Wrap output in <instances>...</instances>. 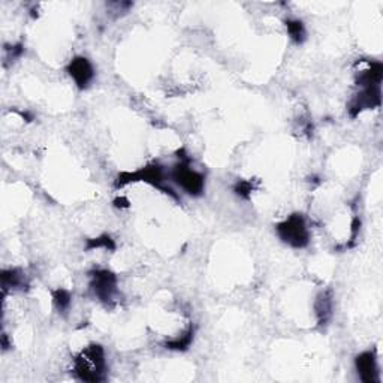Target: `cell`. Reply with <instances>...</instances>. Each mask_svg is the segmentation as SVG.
<instances>
[{
	"mask_svg": "<svg viewBox=\"0 0 383 383\" xmlns=\"http://www.w3.org/2000/svg\"><path fill=\"white\" fill-rule=\"evenodd\" d=\"M74 371L83 382H102L107 377L105 350L100 345H90L74 359Z\"/></svg>",
	"mask_w": 383,
	"mask_h": 383,
	"instance_id": "cell-1",
	"label": "cell"
},
{
	"mask_svg": "<svg viewBox=\"0 0 383 383\" xmlns=\"http://www.w3.org/2000/svg\"><path fill=\"white\" fill-rule=\"evenodd\" d=\"M276 230L279 238L290 247L302 249L306 247L310 241L307 220L302 214L289 216L286 220H283L276 226Z\"/></svg>",
	"mask_w": 383,
	"mask_h": 383,
	"instance_id": "cell-2",
	"label": "cell"
},
{
	"mask_svg": "<svg viewBox=\"0 0 383 383\" xmlns=\"http://www.w3.org/2000/svg\"><path fill=\"white\" fill-rule=\"evenodd\" d=\"M171 177H173V180L186 194L192 196L203 195L205 178L198 171L190 168V160L187 157L181 159V162H178V165L173 169V173H171Z\"/></svg>",
	"mask_w": 383,
	"mask_h": 383,
	"instance_id": "cell-3",
	"label": "cell"
},
{
	"mask_svg": "<svg viewBox=\"0 0 383 383\" xmlns=\"http://www.w3.org/2000/svg\"><path fill=\"white\" fill-rule=\"evenodd\" d=\"M90 288L102 302H111L117 292V277L108 269H96L90 274Z\"/></svg>",
	"mask_w": 383,
	"mask_h": 383,
	"instance_id": "cell-4",
	"label": "cell"
},
{
	"mask_svg": "<svg viewBox=\"0 0 383 383\" xmlns=\"http://www.w3.org/2000/svg\"><path fill=\"white\" fill-rule=\"evenodd\" d=\"M355 368H357L359 379L364 383L379 382L377 359H376V355L373 350H366L357 357Z\"/></svg>",
	"mask_w": 383,
	"mask_h": 383,
	"instance_id": "cell-5",
	"label": "cell"
},
{
	"mask_svg": "<svg viewBox=\"0 0 383 383\" xmlns=\"http://www.w3.org/2000/svg\"><path fill=\"white\" fill-rule=\"evenodd\" d=\"M68 72L79 88H86L95 77L93 65L86 57H75L68 66Z\"/></svg>",
	"mask_w": 383,
	"mask_h": 383,
	"instance_id": "cell-6",
	"label": "cell"
},
{
	"mask_svg": "<svg viewBox=\"0 0 383 383\" xmlns=\"http://www.w3.org/2000/svg\"><path fill=\"white\" fill-rule=\"evenodd\" d=\"M331 311H332V301L329 294L324 292L320 294L318 301H316V315L319 319V324H327L328 319L331 318Z\"/></svg>",
	"mask_w": 383,
	"mask_h": 383,
	"instance_id": "cell-7",
	"label": "cell"
},
{
	"mask_svg": "<svg viewBox=\"0 0 383 383\" xmlns=\"http://www.w3.org/2000/svg\"><path fill=\"white\" fill-rule=\"evenodd\" d=\"M286 29L292 41L295 44H302V41L306 39V29L302 22H299V19H288Z\"/></svg>",
	"mask_w": 383,
	"mask_h": 383,
	"instance_id": "cell-8",
	"label": "cell"
},
{
	"mask_svg": "<svg viewBox=\"0 0 383 383\" xmlns=\"http://www.w3.org/2000/svg\"><path fill=\"white\" fill-rule=\"evenodd\" d=\"M53 301L58 311H66L70 306V294L68 290L57 289L53 294Z\"/></svg>",
	"mask_w": 383,
	"mask_h": 383,
	"instance_id": "cell-9",
	"label": "cell"
},
{
	"mask_svg": "<svg viewBox=\"0 0 383 383\" xmlns=\"http://www.w3.org/2000/svg\"><path fill=\"white\" fill-rule=\"evenodd\" d=\"M87 249H107V250H114V249H116V244H114V241L111 240V237L104 235V237H99V238H95V240H88Z\"/></svg>",
	"mask_w": 383,
	"mask_h": 383,
	"instance_id": "cell-10",
	"label": "cell"
},
{
	"mask_svg": "<svg viewBox=\"0 0 383 383\" xmlns=\"http://www.w3.org/2000/svg\"><path fill=\"white\" fill-rule=\"evenodd\" d=\"M251 190H253V185L250 183V181H240V183L235 186V192L237 195L243 196V198H249Z\"/></svg>",
	"mask_w": 383,
	"mask_h": 383,
	"instance_id": "cell-11",
	"label": "cell"
}]
</instances>
